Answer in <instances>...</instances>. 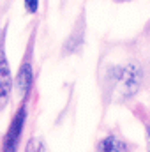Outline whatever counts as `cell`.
I'll list each match as a JSON object with an SVG mask.
<instances>
[{
	"mask_svg": "<svg viewBox=\"0 0 150 152\" xmlns=\"http://www.w3.org/2000/svg\"><path fill=\"white\" fill-rule=\"evenodd\" d=\"M99 152H129L127 151V145L117 138V136H106L99 142Z\"/></svg>",
	"mask_w": 150,
	"mask_h": 152,
	"instance_id": "5b68a950",
	"label": "cell"
},
{
	"mask_svg": "<svg viewBox=\"0 0 150 152\" xmlns=\"http://www.w3.org/2000/svg\"><path fill=\"white\" fill-rule=\"evenodd\" d=\"M113 83H117L122 97H131L138 92L143 81V71L138 64H125L122 67H115L111 71Z\"/></svg>",
	"mask_w": 150,
	"mask_h": 152,
	"instance_id": "6da1fadb",
	"label": "cell"
},
{
	"mask_svg": "<svg viewBox=\"0 0 150 152\" xmlns=\"http://www.w3.org/2000/svg\"><path fill=\"white\" fill-rule=\"evenodd\" d=\"M25 2V7L28 9V12H36L39 9V0H23Z\"/></svg>",
	"mask_w": 150,
	"mask_h": 152,
	"instance_id": "52a82bcc",
	"label": "cell"
},
{
	"mask_svg": "<svg viewBox=\"0 0 150 152\" xmlns=\"http://www.w3.org/2000/svg\"><path fill=\"white\" fill-rule=\"evenodd\" d=\"M32 81H34V75H32V66L28 62L21 64L18 76H16V90L20 96H27L30 87H32Z\"/></svg>",
	"mask_w": 150,
	"mask_h": 152,
	"instance_id": "277c9868",
	"label": "cell"
},
{
	"mask_svg": "<svg viewBox=\"0 0 150 152\" xmlns=\"http://www.w3.org/2000/svg\"><path fill=\"white\" fill-rule=\"evenodd\" d=\"M147 134H149V152H150V129H149V133H147Z\"/></svg>",
	"mask_w": 150,
	"mask_h": 152,
	"instance_id": "ba28073f",
	"label": "cell"
},
{
	"mask_svg": "<svg viewBox=\"0 0 150 152\" xmlns=\"http://www.w3.org/2000/svg\"><path fill=\"white\" fill-rule=\"evenodd\" d=\"M27 152H46V147L42 143V140L39 138H32L27 145Z\"/></svg>",
	"mask_w": 150,
	"mask_h": 152,
	"instance_id": "8992f818",
	"label": "cell"
},
{
	"mask_svg": "<svg viewBox=\"0 0 150 152\" xmlns=\"http://www.w3.org/2000/svg\"><path fill=\"white\" fill-rule=\"evenodd\" d=\"M25 120H27V108L21 106L18 110V113L14 115L11 126H9V129L5 133V138H4V143H2V152H16L20 138H21L23 126H25Z\"/></svg>",
	"mask_w": 150,
	"mask_h": 152,
	"instance_id": "7a4b0ae2",
	"label": "cell"
},
{
	"mask_svg": "<svg viewBox=\"0 0 150 152\" xmlns=\"http://www.w3.org/2000/svg\"><path fill=\"white\" fill-rule=\"evenodd\" d=\"M11 69H9V62L5 58V51L4 46H0V108H4L9 101L11 96Z\"/></svg>",
	"mask_w": 150,
	"mask_h": 152,
	"instance_id": "3957f363",
	"label": "cell"
}]
</instances>
